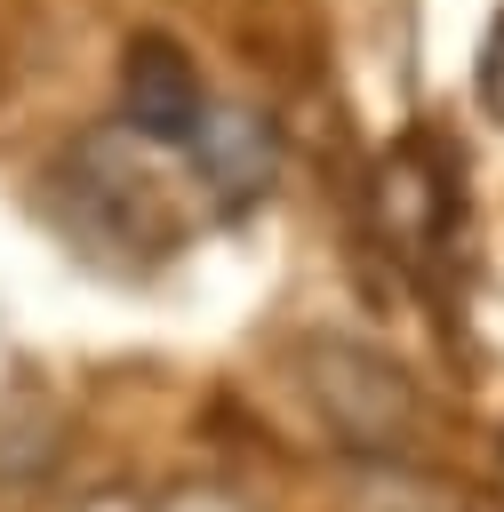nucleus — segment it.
<instances>
[{
    "label": "nucleus",
    "mask_w": 504,
    "mask_h": 512,
    "mask_svg": "<svg viewBox=\"0 0 504 512\" xmlns=\"http://www.w3.org/2000/svg\"><path fill=\"white\" fill-rule=\"evenodd\" d=\"M312 400L360 448H400L408 440V416H416V392H408L400 360H384V352H368L352 336L312 344Z\"/></svg>",
    "instance_id": "f257e3e1"
},
{
    "label": "nucleus",
    "mask_w": 504,
    "mask_h": 512,
    "mask_svg": "<svg viewBox=\"0 0 504 512\" xmlns=\"http://www.w3.org/2000/svg\"><path fill=\"white\" fill-rule=\"evenodd\" d=\"M208 112V88L192 72V56L168 32H136L120 56V128L136 144H184Z\"/></svg>",
    "instance_id": "f03ea898"
},
{
    "label": "nucleus",
    "mask_w": 504,
    "mask_h": 512,
    "mask_svg": "<svg viewBox=\"0 0 504 512\" xmlns=\"http://www.w3.org/2000/svg\"><path fill=\"white\" fill-rule=\"evenodd\" d=\"M184 152H192V176H200V192H208L216 208H248V200H264L272 176H280V136H272V120L248 112V104H208L200 128L184 136Z\"/></svg>",
    "instance_id": "7ed1b4c3"
},
{
    "label": "nucleus",
    "mask_w": 504,
    "mask_h": 512,
    "mask_svg": "<svg viewBox=\"0 0 504 512\" xmlns=\"http://www.w3.org/2000/svg\"><path fill=\"white\" fill-rule=\"evenodd\" d=\"M72 200H80V224L112 248H136V240H168L160 224V184L144 168H120L112 160V136H88L72 152Z\"/></svg>",
    "instance_id": "20e7f679"
},
{
    "label": "nucleus",
    "mask_w": 504,
    "mask_h": 512,
    "mask_svg": "<svg viewBox=\"0 0 504 512\" xmlns=\"http://www.w3.org/2000/svg\"><path fill=\"white\" fill-rule=\"evenodd\" d=\"M152 512H248L224 480H184V488H168V504H152Z\"/></svg>",
    "instance_id": "39448f33"
},
{
    "label": "nucleus",
    "mask_w": 504,
    "mask_h": 512,
    "mask_svg": "<svg viewBox=\"0 0 504 512\" xmlns=\"http://www.w3.org/2000/svg\"><path fill=\"white\" fill-rule=\"evenodd\" d=\"M72 512H152V504H136L128 488H96L88 504H72Z\"/></svg>",
    "instance_id": "423d86ee"
}]
</instances>
